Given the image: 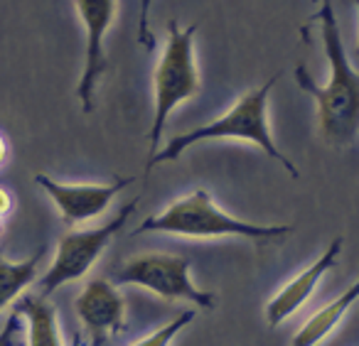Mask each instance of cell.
I'll return each mask as SVG.
<instances>
[{
    "label": "cell",
    "mask_w": 359,
    "mask_h": 346,
    "mask_svg": "<svg viewBox=\"0 0 359 346\" xmlns=\"http://www.w3.org/2000/svg\"><path fill=\"white\" fill-rule=\"evenodd\" d=\"M318 6L320 11L310 20L320 22L323 47L330 62V79L325 86H318L305 64L295 67L293 74L300 91L310 94L318 104L320 135L325 143L332 148H349L359 133V71L349 64L330 0H320Z\"/></svg>",
    "instance_id": "1"
},
{
    "label": "cell",
    "mask_w": 359,
    "mask_h": 346,
    "mask_svg": "<svg viewBox=\"0 0 359 346\" xmlns=\"http://www.w3.org/2000/svg\"><path fill=\"white\" fill-rule=\"evenodd\" d=\"M35 184L55 202L67 226H79V223L101 216L111 207L116 194L133 184V177H116L109 184H67L47 174H35Z\"/></svg>",
    "instance_id": "8"
},
{
    "label": "cell",
    "mask_w": 359,
    "mask_h": 346,
    "mask_svg": "<svg viewBox=\"0 0 359 346\" xmlns=\"http://www.w3.org/2000/svg\"><path fill=\"white\" fill-rule=\"evenodd\" d=\"M20 346H22V344H20Z\"/></svg>",
    "instance_id": "23"
},
{
    "label": "cell",
    "mask_w": 359,
    "mask_h": 346,
    "mask_svg": "<svg viewBox=\"0 0 359 346\" xmlns=\"http://www.w3.org/2000/svg\"><path fill=\"white\" fill-rule=\"evenodd\" d=\"M342 246H344V238L337 236L325 248L323 256H320L313 265L305 268L303 272H298L293 280H288L273 297H271L269 305H266V321H269L271 329L278 326L280 321H285L290 314H295V312L310 300V295H313V290L318 287V282L323 280L325 272L337 265Z\"/></svg>",
    "instance_id": "10"
},
{
    "label": "cell",
    "mask_w": 359,
    "mask_h": 346,
    "mask_svg": "<svg viewBox=\"0 0 359 346\" xmlns=\"http://www.w3.org/2000/svg\"><path fill=\"white\" fill-rule=\"evenodd\" d=\"M192 263L170 253H140L114 272V285H138L170 302H192L202 310H215L217 297L190 280Z\"/></svg>",
    "instance_id": "5"
},
{
    "label": "cell",
    "mask_w": 359,
    "mask_h": 346,
    "mask_svg": "<svg viewBox=\"0 0 359 346\" xmlns=\"http://www.w3.org/2000/svg\"><path fill=\"white\" fill-rule=\"evenodd\" d=\"M354 302H359V280L354 282V285H349L339 297H334L330 305L320 307V310L295 331L290 346H318L320 341H323L325 336H330V331L342 321V317L347 314V310Z\"/></svg>",
    "instance_id": "12"
},
{
    "label": "cell",
    "mask_w": 359,
    "mask_h": 346,
    "mask_svg": "<svg viewBox=\"0 0 359 346\" xmlns=\"http://www.w3.org/2000/svg\"><path fill=\"white\" fill-rule=\"evenodd\" d=\"M150 6L153 0H140V15H138V45L148 52L155 50V35L150 32Z\"/></svg>",
    "instance_id": "15"
},
{
    "label": "cell",
    "mask_w": 359,
    "mask_h": 346,
    "mask_svg": "<svg viewBox=\"0 0 359 346\" xmlns=\"http://www.w3.org/2000/svg\"><path fill=\"white\" fill-rule=\"evenodd\" d=\"M74 310L81 326L89 331L91 346H101L106 339L121 334L126 326V300L118 287L104 277H94L76 295Z\"/></svg>",
    "instance_id": "9"
},
{
    "label": "cell",
    "mask_w": 359,
    "mask_h": 346,
    "mask_svg": "<svg viewBox=\"0 0 359 346\" xmlns=\"http://www.w3.org/2000/svg\"><path fill=\"white\" fill-rule=\"evenodd\" d=\"M195 319V310H185V312H180L177 317H175L170 324H165V326H160L158 331H153L150 336H145V339H140V341H135L133 346H170L172 344V339L180 334V331L185 329L190 321Z\"/></svg>",
    "instance_id": "14"
},
{
    "label": "cell",
    "mask_w": 359,
    "mask_h": 346,
    "mask_svg": "<svg viewBox=\"0 0 359 346\" xmlns=\"http://www.w3.org/2000/svg\"><path fill=\"white\" fill-rule=\"evenodd\" d=\"M13 204H15V199H13V194L8 192L6 187H0V219H6L8 214L13 212Z\"/></svg>",
    "instance_id": "17"
},
{
    "label": "cell",
    "mask_w": 359,
    "mask_h": 346,
    "mask_svg": "<svg viewBox=\"0 0 359 346\" xmlns=\"http://www.w3.org/2000/svg\"><path fill=\"white\" fill-rule=\"evenodd\" d=\"M138 199L128 202L109 223L99 228H84V231H69L60 238L57 243V253L52 258L50 268L45 270V275L40 277L37 287H40V297H50L52 292H57L60 287H65L67 282H74L79 277H84L86 272L94 268V263L101 258V253L109 248L111 238L126 226L130 216H133Z\"/></svg>",
    "instance_id": "6"
},
{
    "label": "cell",
    "mask_w": 359,
    "mask_h": 346,
    "mask_svg": "<svg viewBox=\"0 0 359 346\" xmlns=\"http://www.w3.org/2000/svg\"><path fill=\"white\" fill-rule=\"evenodd\" d=\"M45 253L47 248L42 246L25 261H8L6 256H0V312L35 282L37 268H40Z\"/></svg>",
    "instance_id": "13"
},
{
    "label": "cell",
    "mask_w": 359,
    "mask_h": 346,
    "mask_svg": "<svg viewBox=\"0 0 359 346\" xmlns=\"http://www.w3.org/2000/svg\"><path fill=\"white\" fill-rule=\"evenodd\" d=\"M0 346H20V317L13 312L0 329Z\"/></svg>",
    "instance_id": "16"
},
{
    "label": "cell",
    "mask_w": 359,
    "mask_h": 346,
    "mask_svg": "<svg viewBox=\"0 0 359 346\" xmlns=\"http://www.w3.org/2000/svg\"><path fill=\"white\" fill-rule=\"evenodd\" d=\"M27 326V346H65L57 310L40 295H25L13 307Z\"/></svg>",
    "instance_id": "11"
},
{
    "label": "cell",
    "mask_w": 359,
    "mask_h": 346,
    "mask_svg": "<svg viewBox=\"0 0 359 346\" xmlns=\"http://www.w3.org/2000/svg\"><path fill=\"white\" fill-rule=\"evenodd\" d=\"M280 74H273L264 86H256L249 94H244L224 116H219L217 120L200 128H192L187 133H180L175 138L168 140L163 150L153 155V158L145 160V172H150L153 167L165 162H175L180 155L185 153L187 148L202 143V140H224V138H234V140H249V143L259 145L271 160L280 162L285 167V172L293 179L300 177L298 167L293 165V160L285 158L278 150V145L273 143V135H271V125H269V96L271 89L276 86Z\"/></svg>",
    "instance_id": "2"
},
{
    "label": "cell",
    "mask_w": 359,
    "mask_h": 346,
    "mask_svg": "<svg viewBox=\"0 0 359 346\" xmlns=\"http://www.w3.org/2000/svg\"><path fill=\"white\" fill-rule=\"evenodd\" d=\"M310 3H313V6H318V3H320V0H310Z\"/></svg>",
    "instance_id": "21"
},
{
    "label": "cell",
    "mask_w": 359,
    "mask_h": 346,
    "mask_svg": "<svg viewBox=\"0 0 359 346\" xmlns=\"http://www.w3.org/2000/svg\"><path fill=\"white\" fill-rule=\"evenodd\" d=\"M6 160H8V140H6V135L0 133V167H3Z\"/></svg>",
    "instance_id": "18"
},
{
    "label": "cell",
    "mask_w": 359,
    "mask_h": 346,
    "mask_svg": "<svg viewBox=\"0 0 359 346\" xmlns=\"http://www.w3.org/2000/svg\"><path fill=\"white\" fill-rule=\"evenodd\" d=\"M0 231H3V219H0Z\"/></svg>",
    "instance_id": "22"
},
{
    "label": "cell",
    "mask_w": 359,
    "mask_h": 346,
    "mask_svg": "<svg viewBox=\"0 0 359 346\" xmlns=\"http://www.w3.org/2000/svg\"><path fill=\"white\" fill-rule=\"evenodd\" d=\"M72 346H86V344H84V339H81L79 334H74V339H72Z\"/></svg>",
    "instance_id": "19"
},
{
    "label": "cell",
    "mask_w": 359,
    "mask_h": 346,
    "mask_svg": "<svg viewBox=\"0 0 359 346\" xmlns=\"http://www.w3.org/2000/svg\"><path fill=\"white\" fill-rule=\"evenodd\" d=\"M293 231V226H280V223H249L226 214L219 209L207 189H195L187 197L172 202L155 216H148L130 236L140 233H175V236L187 238H219V236H241L254 238V241H273L283 238Z\"/></svg>",
    "instance_id": "3"
},
{
    "label": "cell",
    "mask_w": 359,
    "mask_h": 346,
    "mask_svg": "<svg viewBox=\"0 0 359 346\" xmlns=\"http://www.w3.org/2000/svg\"><path fill=\"white\" fill-rule=\"evenodd\" d=\"M74 8L81 18V25L86 32V60L84 71L76 84V99L84 113L94 111V96L101 76L109 69V57H106V32L111 30L118 13V0H74Z\"/></svg>",
    "instance_id": "7"
},
{
    "label": "cell",
    "mask_w": 359,
    "mask_h": 346,
    "mask_svg": "<svg viewBox=\"0 0 359 346\" xmlns=\"http://www.w3.org/2000/svg\"><path fill=\"white\" fill-rule=\"evenodd\" d=\"M354 3H357V8H359V0H354ZM357 57H359V42H357Z\"/></svg>",
    "instance_id": "20"
},
{
    "label": "cell",
    "mask_w": 359,
    "mask_h": 346,
    "mask_svg": "<svg viewBox=\"0 0 359 346\" xmlns=\"http://www.w3.org/2000/svg\"><path fill=\"white\" fill-rule=\"evenodd\" d=\"M197 27H200L197 22H192L187 27H180L177 20L168 22V45H165L153 74L155 111H153V128H150L148 135L150 158L160 150L165 123H168L175 106L195 99L202 89L200 71H197V62H195Z\"/></svg>",
    "instance_id": "4"
}]
</instances>
